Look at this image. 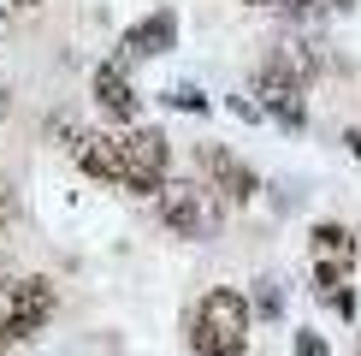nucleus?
Here are the masks:
<instances>
[{"label":"nucleus","instance_id":"1","mask_svg":"<svg viewBox=\"0 0 361 356\" xmlns=\"http://www.w3.org/2000/svg\"><path fill=\"white\" fill-rule=\"evenodd\" d=\"M184 345H190V356H249V345H255L249 291L207 285L184 315Z\"/></svg>","mask_w":361,"mask_h":356},{"label":"nucleus","instance_id":"11","mask_svg":"<svg viewBox=\"0 0 361 356\" xmlns=\"http://www.w3.org/2000/svg\"><path fill=\"white\" fill-rule=\"evenodd\" d=\"M284 303H290V297H284V285H279L273 273H261V279H255V297H249L255 321H284Z\"/></svg>","mask_w":361,"mask_h":356},{"label":"nucleus","instance_id":"19","mask_svg":"<svg viewBox=\"0 0 361 356\" xmlns=\"http://www.w3.org/2000/svg\"><path fill=\"white\" fill-rule=\"evenodd\" d=\"M355 356H361V338H355Z\"/></svg>","mask_w":361,"mask_h":356},{"label":"nucleus","instance_id":"7","mask_svg":"<svg viewBox=\"0 0 361 356\" xmlns=\"http://www.w3.org/2000/svg\"><path fill=\"white\" fill-rule=\"evenodd\" d=\"M195 167H202V184L214 190V196H225V208H243V202L261 196V172H255L243 155L219 148V143H202V148H195Z\"/></svg>","mask_w":361,"mask_h":356},{"label":"nucleus","instance_id":"10","mask_svg":"<svg viewBox=\"0 0 361 356\" xmlns=\"http://www.w3.org/2000/svg\"><path fill=\"white\" fill-rule=\"evenodd\" d=\"M71 160H78V172L101 178V184L118 190V178H125V167H118V131H71L66 137Z\"/></svg>","mask_w":361,"mask_h":356},{"label":"nucleus","instance_id":"2","mask_svg":"<svg viewBox=\"0 0 361 356\" xmlns=\"http://www.w3.org/2000/svg\"><path fill=\"white\" fill-rule=\"evenodd\" d=\"M355 261H361V237L343 220H320L308 232V291L332 309L338 321H355Z\"/></svg>","mask_w":361,"mask_h":356},{"label":"nucleus","instance_id":"17","mask_svg":"<svg viewBox=\"0 0 361 356\" xmlns=\"http://www.w3.org/2000/svg\"><path fill=\"white\" fill-rule=\"evenodd\" d=\"M332 6H338V12H343V6H355V0H332Z\"/></svg>","mask_w":361,"mask_h":356},{"label":"nucleus","instance_id":"16","mask_svg":"<svg viewBox=\"0 0 361 356\" xmlns=\"http://www.w3.org/2000/svg\"><path fill=\"white\" fill-rule=\"evenodd\" d=\"M12 6H18V12H36V6H42V0H12Z\"/></svg>","mask_w":361,"mask_h":356},{"label":"nucleus","instance_id":"5","mask_svg":"<svg viewBox=\"0 0 361 356\" xmlns=\"http://www.w3.org/2000/svg\"><path fill=\"white\" fill-rule=\"evenodd\" d=\"M118 190L130 196H160L166 190V172H172V137L160 125H125L118 131Z\"/></svg>","mask_w":361,"mask_h":356},{"label":"nucleus","instance_id":"9","mask_svg":"<svg viewBox=\"0 0 361 356\" xmlns=\"http://www.w3.org/2000/svg\"><path fill=\"white\" fill-rule=\"evenodd\" d=\"M95 107L113 119V125H137V113H142V95H137V83H130V66H118V59H107V66H95Z\"/></svg>","mask_w":361,"mask_h":356},{"label":"nucleus","instance_id":"15","mask_svg":"<svg viewBox=\"0 0 361 356\" xmlns=\"http://www.w3.org/2000/svg\"><path fill=\"white\" fill-rule=\"evenodd\" d=\"M343 143H350V155L361 160V131H350V137H343Z\"/></svg>","mask_w":361,"mask_h":356},{"label":"nucleus","instance_id":"14","mask_svg":"<svg viewBox=\"0 0 361 356\" xmlns=\"http://www.w3.org/2000/svg\"><path fill=\"white\" fill-rule=\"evenodd\" d=\"M18 226V190H12V178H0V232Z\"/></svg>","mask_w":361,"mask_h":356},{"label":"nucleus","instance_id":"6","mask_svg":"<svg viewBox=\"0 0 361 356\" xmlns=\"http://www.w3.org/2000/svg\"><path fill=\"white\" fill-rule=\"evenodd\" d=\"M160 226L190 237V244H207L219 226H225V196L202 184V178H166V190H160Z\"/></svg>","mask_w":361,"mask_h":356},{"label":"nucleus","instance_id":"4","mask_svg":"<svg viewBox=\"0 0 361 356\" xmlns=\"http://www.w3.org/2000/svg\"><path fill=\"white\" fill-rule=\"evenodd\" d=\"M59 315V285L48 273H18L0 285V350L30 345L36 333H48V321Z\"/></svg>","mask_w":361,"mask_h":356},{"label":"nucleus","instance_id":"12","mask_svg":"<svg viewBox=\"0 0 361 356\" xmlns=\"http://www.w3.org/2000/svg\"><path fill=\"white\" fill-rule=\"evenodd\" d=\"M290 356H332V345H326V333H320V326H296Z\"/></svg>","mask_w":361,"mask_h":356},{"label":"nucleus","instance_id":"18","mask_svg":"<svg viewBox=\"0 0 361 356\" xmlns=\"http://www.w3.org/2000/svg\"><path fill=\"white\" fill-rule=\"evenodd\" d=\"M249 6H273V0H249Z\"/></svg>","mask_w":361,"mask_h":356},{"label":"nucleus","instance_id":"3","mask_svg":"<svg viewBox=\"0 0 361 356\" xmlns=\"http://www.w3.org/2000/svg\"><path fill=\"white\" fill-rule=\"evenodd\" d=\"M314 71H320V59H314L302 42H284L273 48L255 66V95H261V113H273L284 131H302L308 125V83Z\"/></svg>","mask_w":361,"mask_h":356},{"label":"nucleus","instance_id":"13","mask_svg":"<svg viewBox=\"0 0 361 356\" xmlns=\"http://www.w3.org/2000/svg\"><path fill=\"white\" fill-rule=\"evenodd\" d=\"M166 107H184V113H207V95H202V89H190V83H178V89H166Z\"/></svg>","mask_w":361,"mask_h":356},{"label":"nucleus","instance_id":"8","mask_svg":"<svg viewBox=\"0 0 361 356\" xmlns=\"http://www.w3.org/2000/svg\"><path fill=\"white\" fill-rule=\"evenodd\" d=\"M166 48H178V12L172 6H160V12H148V18H137L118 36V66H137V59H160Z\"/></svg>","mask_w":361,"mask_h":356}]
</instances>
